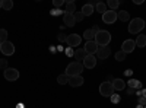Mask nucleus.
Instances as JSON below:
<instances>
[{"label": "nucleus", "mask_w": 146, "mask_h": 108, "mask_svg": "<svg viewBox=\"0 0 146 108\" xmlns=\"http://www.w3.org/2000/svg\"><path fill=\"white\" fill-rule=\"evenodd\" d=\"M83 37H85V40H86V41H94V38H95V34L92 32V29H85V32H83Z\"/></svg>", "instance_id": "22"}, {"label": "nucleus", "mask_w": 146, "mask_h": 108, "mask_svg": "<svg viewBox=\"0 0 146 108\" xmlns=\"http://www.w3.org/2000/svg\"><path fill=\"white\" fill-rule=\"evenodd\" d=\"M66 56H69V57L75 56V51H73V48H70V47H67V48H66Z\"/></svg>", "instance_id": "34"}, {"label": "nucleus", "mask_w": 146, "mask_h": 108, "mask_svg": "<svg viewBox=\"0 0 146 108\" xmlns=\"http://www.w3.org/2000/svg\"><path fill=\"white\" fill-rule=\"evenodd\" d=\"M135 3H136V5H142L143 0H135Z\"/></svg>", "instance_id": "38"}, {"label": "nucleus", "mask_w": 146, "mask_h": 108, "mask_svg": "<svg viewBox=\"0 0 146 108\" xmlns=\"http://www.w3.org/2000/svg\"><path fill=\"white\" fill-rule=\"evenodd\" d=\"M135 42H136V47H140V48L146 47V35H137Z\"/></svg>", "instance_id": "19"}, {"label": "nucleus", "mask_w": 146, "mask_h": 108, "mask_svg": "<svg viewBox=\"0 0 146 108\" xmlns=\"http://www.w3.org/2000/svg\"><path fill=\"white\" fill-rule=\"evenodd\" d=\"M66 42H67V45L70 47V48H73V47L80 45V42H82V37H80V35H78V34H70V35H67Z\"/></svg>", "instance_id": "8"}, {"label": "nucleus", "mask_w": 146, "mask_h": 108, "mask_svg": "<svg viewBox=\"0 0 146 108\" xmlns=\"http://www.w3.org/2000/svg\"><path fill=\"white\" fill-rule=\"evenodd\" d=\"M0 51H2L3 56H12V54H15V45L10 41L2 42L0 44Z\"/></svg>", "instance_id": "7"}, {"label": "nucleus", "mask_w": 146, "mask_h": 108, "mask_svg": "<svg viewBox=\"0 0 146 108\" xmlns=\"http://www.w3.org/2000/svg\"><path fill=\"white\" fill-rule=\"evenodd\" d=\"M117 18L123 22H127V21H130V13L127 10H120V12H117Z\"/></svg>", "instance_id": "18"}, {"label": "nucleus", "mask_w": 146, "mask_h": 108, "mask_svg": "<svg viewBox=\"0 0 146 108\" xmlns=\"http://www.w3.org/2000/svg\"><path fill=\"white\" fill-rule=\"evenodd\" d=\"M0 9H2V0H0Z\"/></svg>", "instance_id": "43"}, {"label": "nucleus", "mask_w": 146, "mask_h": 108, "mask_svg": "<svg viewBox=\"0 0 146 108\" xmlns=\"http://www.w3.org/2000/svg\"><path fill=\"white\" fill-rule=\"evenodd\" d=\"M64 3H66L64 0H54V2H53V5H54V7H56V9H57V7H62Z\"/></svg>", "instance_id": "30"}, {"label": "nucleus", "mask_w": 146, "mask_h": 108, "mask_svg": "<svg viewBox=\"0 0 146 108\" xmlns=\"http://www.w3.org/2000/svg\"><path fill=\"white\" fill-rule=\"evenodd\" d=\"M143 97H145V98H146V89H145V91H143Z\"/></svg>", "instance_id": "42"}, {"label": "nucleus", "mask_w": 146, "mask_h": 108, "mask_svg": "<svg viewBox=\"0 0 146 108\" xmlns=\"http://www.w3.org/2000/svg\"><path fill=\"white\" fill-rule=\"evenodd\" d=\"M94 12H95V7H94L91 3L83 5V7H82V13H83V16H91Z\"/></svg>", "instance_id": "16"}, {"label": "nucleus", "mask_w": 146, "mask_h": 108, "mask_svg": "<svg viewBox=\"0 0 146 108\" xmlns=\"http://www.w3.org/2000/svg\"><path fill=\"white\" fill-rule=\"evenodd\" d=\"M85 57H86V51H85L83 48H79V50H76V51H75V58H76V62L82 63Z\"/></svg>", "instance_id": "17"}, {"label": "nucleus", "mask_w": 146, "mask_h": 108, "mask_svg": "<svg viewBox=\"0 0 146 108\" xmlns=\"http://www.w3.org/2000/svg\"><path fill=\"white\" fill-rule=\"evenodd\" d=\"M2 7L5 10H10L13 7V2H12V0H2Z\"/></svg>", "instance_id": "24"}, {"label": "nucleus", "mask_w": 146, "mask_h": 108, "mask_svg": "<svg viewBox=\"0 0 146 108\" xmlns=\"http://www.w3.org/2000/svg\"><path fill=\"white\" fill-rule=\"evenodd\" d=\"M94 41L96 42V45H98V47H107L110 44V41H111V34H110L108 31L100 29V32L95 35Z\"/></svg>", "instance_id": "2"}, {"label": "nucleus", "mask_w": 146, "mask_h": 108, "mask_svg": "<svg viewBox=\"0 0 146 108\" xmlns=\"http://www.w3.org/2000/svg\"><path fill=\"white\" fill-rule=\"evenodd\" d=\"M124 58H126V53H123L121 50L115 53V60H117V62H123Z\"/></svg>", "instance_id": "27"}, {"label": "nucleus", "mask_w": 146, "mask_h": 108, "mask_svg": "<svg viewBox=\"0 0 146 108\" xmlns=\"http://www.w3.org/2000/svg\"><path fill=\"white\" fill-rule=\"evenodd\" d=\"M94 7H95V10L98 12V13H102V15H104L105 12L108 10V9H107V5H105V3H96V5L94 6Z\"/></svg>", "instance_id": "21"}, {"label": "nucleus", "mask_w": 146, "mask_h": 108, "mask_svg": "<svg viewBox=\"0 0 146 108\" xmlns=\"http://www.w3.org/2000/svg\"><path fill=\"white\" fill-rule=\"evenodd\" d=\"M18 108H23V104H19V105H18Z\"/></svg>", "instance_id": "41"}, {"label": "nucleus", "mask_w": 146, "mask_h": 108, "mask_svg": "<svg viewBox=\"0 0 146 108\" xmlns=\"http://www.w3.org/2000/svg\"><path fill=\"white\" fill-rule=\"evenodd\" d=\"M127 85H129V88L135 89V88H137V85H139V80H137V79H130V80L127 82Z\"/></svg>", "instance_id": "28"}, {"label": "nucleus", "mask_w": 146, "mask_h": 108, "mask_svg": "<svg viewBox=\"0 0 146 108\" xmlns=\"http://www.w3.org/2000/svg\"><path fill=\"white\" fill-rule=\"evenodd\" d=\"M83 82H85V79L82 78V75L69 78V85H70L72 88H79V86H82V85H83Z\"/></svg>", "instance_id": "12"}, {"label": "nucleus", "mask_w": 146, "mask_h": 108, "mask_svg": "<svg viewBox=\"0 0 146 108\" xmlns=\"http://www.w3.org/2000/svg\"><path fill=\"white\" fill-rule=\"evenodd\" d=\"M117 19H118V18H117V12H115V10H110V9H108L105 13L102 15V22L107 23V25H113Z\"/></svg>", "instance_id": "6"}, {"label": "nucleus", "mask_w": 146, "mask_h": 108, "mask_svg": "<svg viewBox=\"0 0 146 108\" xmlns=\"http://www.w3.org/2000/svg\"><path fill=\"white\" fill-rule=\"evenodd\" d=\"M50 13H51L53 16H58V15H62L63 12L60 10V9H56V7H54V9H51V10H50Z\"/></svg>", "instance_id": "32"}, {"label": "nucleus", "mask_w": 146, "mask_h": 108, "mask_svg": "<svg viewBox=\"0 0 146 108\" xmlns=\"http://www.w3.org/2000/svg\"><path fill=\"white\" fill-rule=\"evenodd\" d=\"M83 64L79 63V62H73L70 63L67 67H66V72H64V75L69 76V78H73V76H79L82 75V72H83Z\"/></svg>", "instance_id": "1"}, {"label": "nucleus", "mask_w": 146, "mask_h": 108, "mask_svg": "<svg viewBox=\"0 0 146 108\" xmlns=\"http://www.w3.org/2000/svg\"><path fill=\"white\" fill-rule=\"evenodd\" d=\"M0 44H2V42H0Z\"/></svg>", "instance_id": "44"}, {"label": "nucleus", "mask_w": 146, "mask_h": 108, "mask_svg": "<svg viewBox=\"0 0 146 108\" xmlns=\"http://www.w3.org/2000/svg\"><path fill=\"white\" fill-rule=\"evenodd\" d=\"M57 82L60 83V85H66V83H69V76H66V75H60V76L57 78Z\"/></svg>", "instance_id": "25"}, {"label": "nucleus", "mask_w": 146, "mask_h": 108, "mask_svg": "<svg viewBox=\"0 0 146 108\" xmlns=\"http://www.w3.org/2000/svg\"><path fill=\"white\" fill-rule=\"evenodd\" d=\"M83 50L86 51V54L95 56V54H96V50H98V45H96V42H95V41H86V42H85Z\"/></svg>", "instance_id": "11"}, {"label": "nucleus", "mask_w": 146, "mask_h": 108, "mask_svg": "<svg viewBox=\"0 0 146 108\" xmlns=\"http://www.w3.org/2000/svg\"><path fill=\"white\" fill-rule=\"evenodd\" d=\"M145 25L146 23H145V21L142 18H135V19H131L130 23H129V32L130 34H139V32L143 31Z\"/></svg>", "instance_id": "3"}, {"label": "nucleus", "mask_w": 146, "mask_h": 108, "mask_svg": "<svg viewBox=\"0 0 146 108\" xmlns=\"http://www.w3.org/2000/svg\"><path fill=\"white\" fill-rule=\"evenodd\" d=\"M111 85H113L114 91H123V89L126 88V82H124L123 79H114V80L111 82Z\"/></svg>", "instance_id": "15"}, {"label": "nucleus", "mask_w": 146, "mask_h": 108, "mask_svg": "<svg viewBox=\"0 0 146 108\" xmlns=\"http://www.w3.org/2000/svg\"><path fill=\"white\" fill-rule=\"evenodd\" d=\"M0 67H2L3 70L7 69V60L6 58H0Z\"/></svg>", "instance_id": "33"}, {"label": "nucleus", "mask_w": 146, "mask_h": 108, "mask_svg": "<svg viewBox=\"0 0 146 108\" xmlns=\"http://www.w3.org/2000/svg\"><path fill=\"white\" fill-rule=\"evenodd\" d=\"M139 104L140 105H146V98L145 97H139Z\"/></svg>", "instance_id": "36"}, {"label": "nucleus", "mask_w": 146, "mask_h": 108, "mask_svg": "<svg viewBox=\"0 0 146 108\" xmlns=\"http://www.w3.org/2000/svg\"><path fill=\"white\" fill-rule=\"evenodd\" d=\"M57 38H58V41H60V42H64V41L67 40V35H64V34H60Z\"/></svg>", "instance_id": "35"}, {"label": "nucleus", "mask_w": 146, "mask_h": 108, "mask_svg": "<svg viewBox=\"0 0 146 108\" xmlns=\"http://www.w3.org/2000/svg\"><path fill=\"white\" fill-rule=\"evenodd\" d=\"M107 6L110 7V10H115V9L120 6V2H118V0H108Z\"/></svg>", "instance_id": "23"}, {"label": "nucleus", "mask_w": 146, "mask_h": 108, "mask_svg": "<svg viewBox=\"0 0 146 108\" xmlns=\"http://www.w3.org/2000/svg\"><path fill=\"white\" fill-rule=\"evenodd\" d=\"M82 64H83V67H86V69H94L96 66V57L91 56V54H86V57L83 58Z\"/></svg>", "instance_id": "10"}, {"label": "nucleus", "mask_w": 146, "mask_h": 108, "mask_svg": "<svg viewBox=\"0 0 146 108\" xmlns=\"http://www.w3.org/2000/svg\"><path fill=\"white\" fill-rule=\"evenodd\" d=\"M110 53H111L110 47H98V50H96V57L104 60V58H108Z\"/></svg>", "instance_id": "13"}, {"label": "nucleus", "mask_w": 146, "mask_h": 108, "mask_svg": "<svg viewBox=\"0 0 146 108\" xmlns=\"http://www.w3.org/2000/svg\"><path fill=\"white\" fill-rule=\"evenodd\" d=\"M6 41H7V31L0 29V42H6Z\"/></svg>", "instance_id": "26"}, {"label": "nucleus", "mask_w": 146, "mask_h": 108, "mask_svg": "<svg viewBox=\"0 0 146 108\" xmlns=\"http://www.w3.org/2000/svg\"><path fill=\"white\" fill-rule=\"evenodd\" d=\"M133 91H135V89H131V88H129V89H127V93H129V95H131V93H133Z\"/></svg>", "instance_id": "39"}, {"label": "nucleus", "mask_w": 146, "mask_h": 108, "mask_svg": "<svg viewBox=\"0 0 146 108\" xmlns=\"http://www.w3.org/2000/svg\"><path fill=\"white\" fill-rule=\"evenodd\" d=\"M76 12V5L73 3V2H66V10H64V13H75Z\"/></svg>", "instance_id": "20"}, {"label": "nucleus", "mask_w": 146, "mask_h": 108, "mask_svg": "<svg viewBox=\"0 0 146 108\" xmlns=\"http://www.w3.org/2000/svg\"><path fill=\"white\" fill-rule=\"evenodd\" d=\"M91 29H92V32H94L95 35H96V34H98V32H100V28H98V27H96V25H94V27H92Z\"/></svg>", "instance_id": "37"}, {"label": "nucleus", "mask_w": 146, "mask_h": 108, "mask_svg": "<svg viewBox=\"0 0 146 108\" xmlns=\"http://www.w3.org/2000/svg\"><path fill=\"white\" fill-rule=\"evenodd\" d=\"M5 79L9 80V82H15L19 79V70L18 69H13V67H7L5 70V73H3Z\"/></svg>", "instance_id": "5"}, {"label": "nucleus", "mask_w": 146, "mask_h": 108, "mask_svg": "<svg viewBox=\"0 0 146 108\" xmlns=\"http://www.w3.org/2000/svg\"><path fill=\"white\" fill-rule=\"evenodd\" d=\"M114 92H115V91H114V88H113V85H111V82H102L101 85H100V93L102 95V97L110 98Z\"/></svg>", "instance_id": "4"}, {"label": "nucleus", "mask_w": 146, "mask_h": 108, "mask_svg": "<svg viewBox=\"0 0 146 108\" xmlns=\"http://www.w3.org/2000/svg\"><path fill=\"white\" fill-rule=\"evenodd\" d=\"M110 99H111L113 104H118V102H120V95H118V93H113L111 97H110Z\"/></svg>", "instance_id": "29"}, {"label": "nucleus", "mask_w": 146, "mask_h": 108, "mask_svg": "<svg viewBox=\"0 0 146 108\" xmlns=\"http://www.w3.org/2000/svg\"><path fill=\"white\" fill-rule=\"evenodd\" d=\"M83 18H85V16H83L82 12H75V19H76V22H80Z\"/></svg>", "instance_id": "31"}, {"label": "nucleus", "mask_w": 146, "mask_h": 108, "mask_svg": "<svg viewBox=\"0 0 146 108\" xmlns=\"http://www.w3.org/2000/svg\"><path fill=\"white\" fill-rule=\"evenodd\" d=\"M131 72H133V70H126V75L130 76V75H131Z\"/></svg>", "instance_id": "40"}, {"label": "nucleus", "mask_w": 146, "mask_h": 108, "mask_svg": "<svg viewBox=\"0 0 146 108\" xmlns=\"http://www.w3.org/2000/svg\"><path fill=\"white\" fill-rule=\"evenodd\" d=\"M136 48V42L133 40H126L123 44H121V51L129 54V53H133V50Z\"/></svg>", "instance_id": "9"}, {"label": "nucleus", "mask_w": 146, "mask_h": 108, "mask_svg": "<svg viewBox=\"0 0 146 108\" xmlns=\"http://www.w3.org/2000/svg\"><path fill=\"white\" fill-rule=\"evenodd\" d=\"M63 22H64V25L66 27H73V25H76V19H75V13H64L63 15Z\"/></svg>", "instance_id": "14"}]
</instances>
